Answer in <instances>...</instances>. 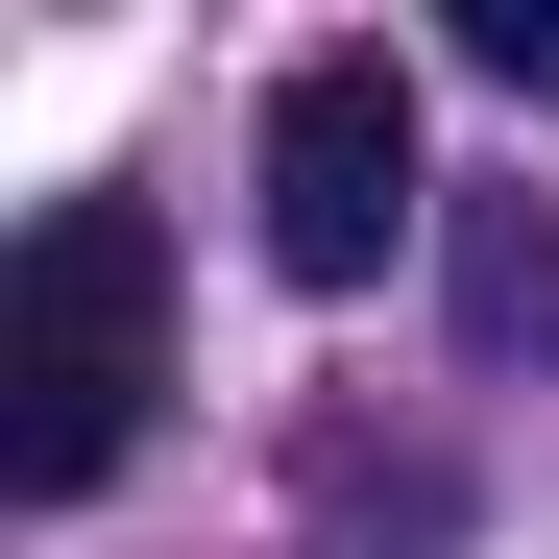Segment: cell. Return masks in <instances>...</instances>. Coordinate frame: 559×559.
<instances>
[{
    "mask_svg": "<svg viewBox=\"0 0 559 559\" xmlns=\"http://www.w3.org/2000/svg\"><path fill=\"white\" fill-rule=\"evenodd\" d=\"M146 390H170V243H146V195H49L0 267V487L73 511L146 438Z\"/></svg>",
    "mask_w": 559,
    "mask_h": 559,
    "instance_id": "6da1fadb",
    "label": "cell"
},
{
    "mask_svg": "<svg viewBox=\"0 0 559 559\" xmlns=\"http://www.w3.org/2000/svg\"><path fill=\"white\" fill-rule=\"evenodd\" d=\"M414 219H462L414 170V73L390 49H293L267 73V267H293V293H365Z\"/></svg>",
    "mask_w": 559,
    "mask_h": 559,
    "instance_id": "7a4b0ae2",
    "label": "cell"
},
{
    "mask_svg": "<svg viewBox=\"0 0 559 559\" xmlns=\"http://www.w3.org/2000/svg\"><path fill=\"white\" fill-rule=\"evenodd\" d=\"M438 243H462V341H487V365H559V219L535 195H462Z\"/></svg>",
    "mask_w": 559,
    "mask_h": 559,
    "instance_id": "3957f363",
    "label": "cell"
},
{
    "mask_svg": "<svg viewBox=\"0 0 559 559\" xmlns=\"http://www.w3.org/2000/svg\"><path fill=\"white\" fill-rule=\"evenodd\" d=\"M462 73H511V98H559V0H462Z\"/></svg>",
    "mask_w": 559,
    "mask_h": 559,
    "instance_id": "277c9868",
    "label": "cell"
}]
</instances>
